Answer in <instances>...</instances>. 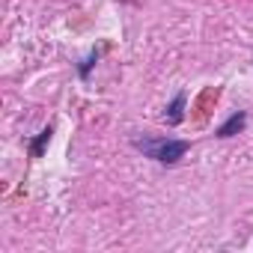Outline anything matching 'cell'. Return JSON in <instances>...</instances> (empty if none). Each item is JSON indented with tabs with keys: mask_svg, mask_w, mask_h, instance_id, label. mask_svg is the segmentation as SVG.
<instances>
[{
	"mask_svg": "<svg viewBox=\"0 0 253 253\" xmlns=\"http://www.w3.org/2000/svg\"><path fill=\"white\" fill-rule=\"evenodd\" d=\"M152 158H158V161H164V164H173V161H179L185 152H188V143L185 140H164V143H140Z\"/></svg>",
	"mask_w": 253,
	"mask_h": 253,
	"instance_id": "cell-1",
	"label": "cell"
},
{
	"mask_svg": "<svg viewBox=\"0 0 253 253\" xmlns=\"http://www.w3.org/2000/svg\"><path fill=\"white\" fill-rule=\"evenodd\" d=\"M241 125H244V113H235L226 125H220V128H217V134H220V137H229V134H235V131L241 128Z\"/></svg>",
	"mask_w": 253,
	"mask_h": 253,
	"instance_id": "cell-2",
	"label": "cell"
},
{
	"mask_svg": "<svg viewBox=\"0 0 253 253\" xmlns=\"http://www.w3.org/2000/svg\"><path fill=\"white\" fill-rule=\"evenodd\" d=\"M182 107H185V95H176V101L170 104V113H167V119H170L173 125L182 119Z\"/></svg>",
	"mask_w": 253,
	"mask_h": 253,
	"instance_id": "cell-3",
	"label": "cell"
},
{
	"mask_svg": "<svg viewBox=\"0 0 253 253\" xmlns=\"http://www.w3.org/2000/svg\"><path fill=\"white\" fill-rule=\"evenodd\" d=\"M48 140H51V131H42V137H39V140H36V146H33V152H36V155H39V152H42V146H45V143H48Z\"/></svg>",
	"mask_w": 253,
	"mask_h": 253,
	"instance_id": "cell-4",
	"label": "cell"
}]
</instances>
